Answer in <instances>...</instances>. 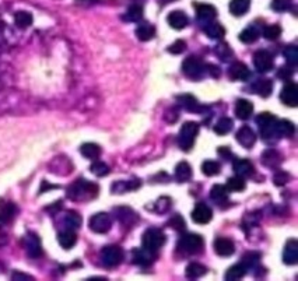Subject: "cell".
I'll list each match as a JSON object with an SVG mask.
<instances>
[{
    "instance_id": "6da1fadb",
    "label": "cell",
    "mask_w": 298,
    "mask_h": 281,
    "mask_svg": "<svg viewBox=\"0 0 298 281\" xmlns=\"http://www.w3.org/2000/svg\"><path fill=\"white\" fill-rule=\"evenodd\" d=\"M98 195V186L84 179L77 180L67 189V196L72 200H90Z\"/></svg>"
},
{
    "instance_id": "7a4b0ae2",
    "label": "cell",
    "mask_w": 298,
    "mask_h": 281,
    "mask_svg": "<svg viewBox=\"0 0 298 281\" xmlns=\"http://www.w3.org/2000/svg\"><path fill=\"white\" fill-rule=\"evenodd\" d=\"M277 122H279V119L269 112H262L261 115L256 118V123L261 129L262 137L267 142L276 140L277 136H280L279 130H277Z\"/></svg>"
},
{
    "instance_id": "3957f363",
    "label": "cell",
    "mask_w": 298,
    "mask_h": 281,
    "mask_svg": "<svg viewBox=\"0 0 298 281\" xmlns=\"http://www.w3.org/2000/svg\"><path fill=\"white\" fill-rule=\"evenodd\" d=\"M197 134H199V125L196 122H187L182 125L178 136V144L184 151H189L195 144Z\"/></svg>"
},
{
    "instance_id": "277c9868",
    "label": "cell",
    "mask_w": 298,
    "mask_h": 281,
    "mask_svg": "<svg viewBox=\"0 0 298 281\" xmlns=\"http://www.w3.org/2000/svg\"><path fill=\"white\" fill-rule=\"evenodd\" d=\"M203 246H204V241L197 233H185V235H182L179 242H178L179 250L189 253V255H195V253L202 252Z\"/></svg>"
},
{
    "instance_id": "5b68a950",
    "label": "cell",
    "mask_w": 298,
    "mask_h": 281,
    "mask_svg": "<svg viewBox=\"0 0 298 281\" xmlns=\"http://www.w3.org/2000/svg\"><path fill=\"white\" fill-rule=\"evenodd\" d=\"M182 72L189 79H202V76L206 72V64L203 63L202 59L196 58V56H189L182 63Z\"/></svg>"
},
{
    "instance_id": "8992f818",
    "label": "cell",
    "mask_w": 298,
    "mask_h": 281,
    "mask_svg": "<svg viewBox=\"0 0 298 281\" xmlns=\"http://www.w3.org/2000/svg\"><path fill=\"white\" fill-rule=\"evenodd\" d=\"M165 244L164 233L158 228H149L143 233V248L151 252H157Z\"/></svg>"
},
{
    "instance_id": "52a82bcc",
    "label": "cell",
    "mask_w": 298,
    "mask_h": 281,
    "mask_svg": "<svg viewBox=\"0 0 298 281\" xmlns=\"http://www.w3.org/2000/svg\"><path fill=\"white\" fill-rule=\"evenodd\" d=\"M123 260V250L117 245H108L101 250V262L107 267H117Z\"/></svg>"
},
{
    "instance_id": "ba28073f",
    "label": "cell",
    "mask_w": 298,
    "mask_h": 281,
    "mask_svg": "<svg viewBox=\"0 0 298 281\" xmlns=\"http://www.w3.org/2000/svg\"><path fill=\"white\" fill-rule=\"evenodd\" d=\"M112 218L108 213H97L88 221V227L93 232L107 233L111 229Z\"/></svg>"
},
{
    "instance_id": "9c48e42d",
    "label": "cell",
    "mask_w": 298,
    "mask_h": 281,
    "mask_svg": "<svg viewBox=\"0 0 298 281\" xmlns=\"http://www.w3.org/2000/svg\"><path fill=\"white\" fill-rule=\"evenodd\" d=\"M254 66L259 73H267L273 69V56L267 51H256L254 55Z\"/></svg>"
},
{
    "instance_id": "30bf717a",
    "label": "cell",
    "mask_w": 298,
    "mask_h": 281,
    "mask_svg": "<svg viewBox=\"0 0 298 281\" xmlns=\"http://www.w3.org/2000/svg\"><path fill=\"white\" fill-rule=\"evenodd\" d=\"M212 218H213V212L206 203H197L192 212V220L200 225L209 224L212 221Z\"/></svg>"
},
{
    "instance_id": "8fae6325",
    "label": "cell",
    "mask_w": 298,
    "mask_h": 281,
    "mask_svg": "<svg viewBox=\"0 0 298 281\" xmlns=\"http://www.w3.org/2000/svg\"><path fill=\"white\" fill-rule=\"evenodd\" d=\"M214 252L218 256H223V257H228L235 252V245L234 242L230 238H224V237H218L214 239Z\"/></svg>"
},
{
    "instance_id": "7c38bea8",
    "label": "cell",
    "mask_w": 298,
    "mask_h": 281,
    "mask_svg": "<svg viewBox=\"0 0 298 281\" xmlns=\"http://www.w3.org/2000/svg\"><path fill=\"white\" fill-rule=\"evenodd\" d=\"M280 100L284 105L287 106H297L298 104V88L294 83H288L287 85L283 87L282 92H280Z\"/></svg>"
},
{
    "instance_id": "4fadbf2b",
    "label": "cell",
    "mask_w": 298,
    "mask_h": 281,
    "mask_svg": "<svg viewBox=\"0 0 298 281\" xmlns=\"http://www.w3.org/2000/svg\"><path fill=\"white\" fill-rule=\"evenodd\" d=\"M230 79L234 81H246L250 77V70L242 62H234L228 69Z\"/></svg>"
},
{
    "instance_id": "5bb4252c",
    "label": "cell",
    "mask_w": 298,
    "mask_h": 281,
    "mask_svg": "<svg viewBox=\"0 0 298 281\" xmlns=\"http://www.w3.org/2000/svg\"><path fill=\"white\" fill-rule=\"evenodd\" d=\"M24 248L27 250L28 256L31 257H39L42 255V248H41V241L35 233H28L24 238Z\"/></svg>"
},
{
    "instance_id": "9a60e30c",
    "label": "cell",
    "mask_w": 298,
    "mask_h": 281,
    "mask_svg": "<svg viewBox=\"0 0 298 281\" xmlns=\"http://www.w3.org/2000/svg\"><path fill=\"white\" fill-rule=\"evenodd\" d=\"M235 137H237V142H238L242 147H245V149H252L256 142L255 132H254L249 126H246V125L242 126V128H240V130L237 132V136H235Z\"/></svg>"
},
{
    "instance_id": "2e32d148",
    "label": "cell",
    "mask_w": 298,
    "mask_h": 281,
    "mask_svg": "<svg viewBox=\"0 0 298 281\" xmlns=\"http://www.w3.org/2000/svg\"><path fill=\"white\" fill-rule=\"evenodd\" d=\"M283 262L288 266L297 265L298 262V242L295 239H290L284 246L283 252Z\"/></svg>"
},
{
    "instance_id": "e0dca14e",
    "label": "cell",
    "mask_w": 298,
    "mask_h": 281,
    "mask_svg": "<svg viewBox=\"0 0 298 281\" xmlns=\"http://www.w3.org/2000/svg\"><path fill=\"white\" fill-rule=\"evenodd\" d=\"M16 216V206L9 200L0 199V225L9 224Z\"/></svg>"
},
{
    "instance_id": "ac0fdd59",
    "label": "cell",
    "mask_w": 298,
    "mask_h": 281,
    "mask_svg": "<svg viewBox=\"0 0 298 281\" xmlns=\"http://www.w3.org/2000/svg\"><path fill=\"white\" fill-rule=\"evenodd\" d=\"M167 21L170 24L171 28H175V30H184L185 27H188L189 24V18L188 16L181 10L172 11L167 17Z\"/></svg>"
},
{
    "instance_id": "d6986e66",
    "label": "cell",
    "mask_w": 298,
    "mask_h": 281,
    "mask_svg": "<svg viewBox=\"0 0 298 281\" xmlns=\"http://www.w3.org/2000/svg\"><path fill=\"white\" fill-rule=\"evenodd\" d=\"M196 17L203 22L213 21L217 17V10L212 5H197L196 6Z\"/></svg>"
},
{
    "instance_id": "ffe728a7",
    "label": "cell",
    "mask_w": 298,
    "mask_h": 281,
    "mask_svg": "<svg viewBox=\"0 0 298 281\" xmlns=\"http://www.w3.org/2000/svg\"><path fill=\"white\" fill-rule=\"evenodd\" d=\"M283 162V155L277 150L269 149L262 154V164L269 168H277Z\"/></svg>"
},
{
    "instance_id": "44dd1931",
    "label": "cell",
    "mask_w": 298,
    "mask_h": 281,
    "mask_svg": "<svg viewBox=\"0 0 298 281\" xmlns=\"http://www.w3.org/2000/svg\"><path fill=\"white\" fill-rule=\"evenodd\" d=\"M117 212V218L123 224V225H128L132 227L136 221H137V214L128 207H119L115 210Z\"/></svg>"
},
{
    "instance_id": "7402d4cb",
    "label": "cell",
    "mask_w": 298,
    "mask_h": 281,
    "mask_svg": "<svg viewBox=\"0 0 298 281\" xmlns=\"http://www.w3.org/2000/svg\"><path fill=\"white\" fill-rule=\"evenodd\" d=\"M254 113V105L248 100H238L235 104V115L238 119L246 121Z\"/></svg>"
},
{
    "instance_id": "603a6c76",
    "label": "cell",
    "mask_w": 298,
    "mask_h": 281,
    "mask_svg": "<svg viewBox=\"0 0 298 281\" xmlns=\"http://www.w3.org/2000/svg\"><path fill=\"white\" fill-rule=\"evenodd\" d=\"M203 31L212 39H223L225 35V28L220 22L216 21L206 22V26L203 27Z\"/></svg>"
},
{
    "instance_id": "cb8c5ba5",
    "label": "cell",
    "mask_w": 298,
    "mask_h": 281,
    "mask_svg": "<svg viewBox=\"0 0 298 281\" xmlns=\"http://www.w3.org/2000/svg\"><path fill=\"white\" fill-rule=\"evenodd\" d=\"M234 171L235 174L238 176H241V178H248V176H250L254 174L255 168H254V165H252V162H250L249 159L241 158L235 159Z\"/></svg>"
},
{
    "instance_id": "d4e9b609",
    "label": "cell",
    "mask_w": 298,
    "mask_h": 281,
    "mask_svg": "<svg viewBox=\"0 0 298 281\" xmlns=\"http://www.w3.org/2000/svg\"><path fill=\"white\" fill-rule=\"evenodd\" d=\"M58 242L63 249H72L77 242V237H76L75 231L72 229H64L58 233Z\"/></svg>"
},
{
    "instance_id": "484cf974",
    "label": "cell",
    "mask_w": 298,
    "mask_h": 281,
    "mask_svg": "<svg viewBox=\"0 0 298 281\" xmlns=\"http://www.w3.org/2000/svg\"><path fill=\"white\" fill-rule=\"evenodd\" d=\"M133 262L139 266H149L154 262V252L147 249H136L133 252Z\"/></svg>"
},
{
    "instance_id": "4316f807",
    "label": "cell",
    "mask_w": 298,
    "mask_h": 281,
    "mask_svg": "<svg viewBox=\"0 0 298 281\" xmlns=\"http://www.w3.org/2000/svg\"><path fill=\"white\" fill-rule=\"evenodd\" d=\"M140 180L133 179V180H121V182H115L112 185V192L113 193H125V192H132L136 191L140 188Z\"/></svg>"
},
{
    "instance_id": "83f0119b",
    "label": "cell",
    "mask_w": 298,
    "mask_h": 281,
    "mask_svg": "<svg viewBox=\"0 0 298 281\" xmlns=\"http://www.w3.org/2000/svg\"><path fill=\"white\" fill-rule=\"evenodd\" d=\"M250 7L249 0H231L230 2V13L235 17L245 16Z\"/></svg>"
},
{
    "instance_id": "f1b7e54d",
    "label": "cell",
    "mask_w": 298,
    "mask_h": 281,
    "mask_svg": "<svg viewBox=\"0 0 298 281\" xmlns=\"http://www.w3.org/2000/svg\"><path fill=\"white\" fill-rule=\"evenodd\" d=\"M252 88H254V91L258 96L266 98V97L270 96L271 91H273V83L269 79H259L255 84L252 85Z\"/></svg>"
},
{
    "instance_id": "f546056e",
    "label": "cell",
    "mask_w": 298,
    "mask_h": 281,
    "mask_svg": "<svg viewBox=\"0 0 298 281\" xmlns=\"http://www.w3.org/2000/svg\"><path fill=\"white\" fill-rule=\"evenodd\" d=\"M136 35L140 41L143 42H147L150 39H153L155 35V28L149 22H143L136 28Z\"/></svg>"
},
{
    "instance_id": "4dcf8cb0",
    "label": "cell",
    "mask_w": 298,
    "mask_h": 281,
    "mask_svg": "<svg viewBox=\"0 0 298 281\" xmlns=\"http://www.w3.org/2000/svg\"><path fill=\"white\" fill-rule=\"evenodd\" d=\"M175 178L178 182H188L192 178V167L187 161H181L175 167Z\"/></svg>"
},
{
    "instance_id": "1f68e13d",
    "label": "cell",
    "mask_w": 298,
    "mask_h": 281,
    "mask_svg": "<svg viewBox=\"0 0 298 281\" xmlns=\"http://www.w3.org/2000/svg\"><path fill=\"white\" fill-rule=\"evenodd\" d=\"M81 223H83V220H81L80 214L76 212L66 213V216L63 218V224L66 229H72V231L80 228Z\"/></svg>"
},
{
    "instance_id": "d6a6232c",
    "label": "cell",
    "mask_w": 298,
    "mask_h": 281,
    "mask_svg": "<svg viewBox=\"0 0 298 281\" xmlns=\"http://www.w3.org/2000/svg\"><path fill=\"white\" fill-rule=\"evenodd\" d=\"M32 21H34V17H32L31 13H28V11H17L16 14H14V24H16L18 28H21V30H26L28 27H31Z\"/></svg>"
},
{
    "instance_id": "836d02e7",
    "label": "cell",
    "mask_w": 298,
    "mask_h": 281,
    "mask_svg": "<svg viewBox=\"0 0 298 281\" xmlns=\"http://www.w3.org/2000/svg\"><path fill=\"white\" fill-rule=\"evenodd\" d=\"M80 153L83 157L88 159H97L101 155V149L96 143H85L80 147Z\"/></svg>"
},
{
    "instance_id": "e575fe53",
    "label": "cell",
    "mask_w": 298,
    "mask_h": 281,
    "mask_svg": "<svg viewBox=\"0 0 298 281\" xmlns=\"http://www.w3.org/2000/svg\"><path fill=\"white\" fill-rule=\"evenodd\" d=\"M210 197L213 199L214 202L218 203V204L227 202V199H228V189H227V186L214 185L212 188V192H210Z\"/></svg>"
},
{
    "instance_id": "d590c367",
    "label": "cell",
    "mask_w": 298,
    "mask_h": 281,
    "mask_svg": "<svg viewBox=\"0 0 298 281\" xmlns=\"http://www.w3.org/2000/svg\"><path fill=\"white\" fill-rule=\"evenodd\" d=\"M246 267H245L242 263H238V265H234L230 267L227 273H225V280L234 281V280H241L242 277H245L246 274Z\"/></svg>"
},
{
    "instance_id": "8d00e7d4",
    "label": "cell",
    "mask_w": 298,
    "mask_h": 281,
    "mask_svg": "<svg viewBox=\"0 0 298 281\" xmlns=\"http://www.w3.org/2000/svg\"><path fill=\"white\" fill-rule=\"evenodd\" d=\"M176 100H178V102H179V105L184 106L187 111L196 112L197 109H199V102H197L196 98H195L193 96H191V94H184V96H179Z\"/></svg>"
},
{
    "instance_id": "74e56055",
    "label": "cell",
    "mask_w": 298,
    "mask_h": 281,
    "mask_svg": "<svg viewBox=\"0 0 298 281\" xmlns=\"http://www.w3.org/2000/svg\"><path fill=\"white\" fill-rule=\"evenodd\" d=\"M233 126H234L233 119H230V118H221L214 125V133H217L218 136H225V134H228L233 130Z\"/></svg>"
},
{
    "instance_id": "f35d334b",
    "label": "cell",
    "mask_w": 298,
    "mask_h": 281,
    "mask_svg": "<svg viewBox=\"0 0 298 281\" xmlns=\"http://www.w3.org/2000/svg\"><path fill=\"white\" fill-rule=\"evenodd\" d=\"M277 130H279V134L280 136H284V137H291L295 132V126L291 121H287V119H282L277 122Z\"/></svg>"
},
{
    "instance_id": "ab89813d",
    "label": "cell",
    "mask_w": 298,
    "mask_h": 281,
    "mask_svg": "<svg viewBox=\"0 0 298 281\" xmlns=\"http://www.w3.org/2000/svg\"><path fill=\"white\" fill-rule=\"evenodd\" d=\"M185 273L189 278H199L208 273V269H206V266L200 265V263H191V265H188Z\"/></svg>"
},
{
    "instance_id": "60d3db41",
    "label": "cell",
    "mask_w": 298,
    "mask_h": 281,
    "mask_svg": "<svg viewBox=\"0 0 298 281\" xmlns=\"http://www.w3.org/2000/svg\"><path fill=\"white\" fill-rule=\"evenodd\" d=\"M259 38V31L254 27H248L240 34V41L244 43H254Z\"/></svg>"
},
{
    "instance_id": "b9f144b4",
    "label": "cell",
    "mask_w": 298,
    "mask_h": 281,
    "mask_svg": "<svg viewBox=\"0 0 298 281\" xmlns=\"http://www.w3.org/2000/svg\"><path fill=\"white\" fill-rule=\"evenodd\" d=\"M143 18V9L139 5H133L129 7L126 10V14H125V20L132 22H137Z\"/></svg>"
},
{
    "instance_id": "7bdbcfd3",
    "label": "cell",
    "mask_w": 298,
    "mask_h": 281,
    "mask_svg": "<svg viewBox=\"0 0 298 281\" xmlns=\"http://www.w3.org/2000/svg\"><path fill=\"white\" fill-rule=\"evenodd\" d=\"M220 164L213 161V159H208V161H204L202 164V172L206 176H214L220 174Z\"/></svg>"
},
{
    "instance_id": "ee69618b",
    "label": "cell",
    "mask_w": 298,
    "mask_h": 281,
    "mask_svg": "<svg viewBox=\"0 0 298 281\" xmlns=\"http://www.w3.org/2000/svg\"><path fill=\"white\" fill-rule=\"evenodd\" d=\"M283 56L287 60L288 64L295 66L298 63V48L295 45H288L287 48L283 51Z\"/></svg>"
},
{
    "instance_id": "f6af8a7d",
    "label": "cell",
    "mask_w": 298,
    "mask_h": 281,
    "mask_svg": "<svg viewBox=\"0 0 298 281\" xmlns=\"http://www.w3.org/2000/svg\"><path fill=\"white\" fill-rule=\"evenodd\" d=\"M282 35V27L277 24H271V26H266L263 30V37L269 39V41H274Z\"/></svg>"
},
{
    "instance_id": "bcb514c9",
    "label": "cell",
    "mask_w": 298,
    "mask_h": 281,
    "mask_svg": "<svg viewBox=\"0 0 298 281\" xmlns=\"http://www.w3.org/2000/svg\"><path fill=\"white\" fill-rule=\"evenodd\" d=\"M245 180L244 178H241V176H234V178H230L228 180H227V189L228 191H233V192H241L244 191L245 189Z\"/></svg>"
},
{
    "instance_id": "7dc6e473",
    "label": "cell",
    "mask_w": 298,
    "mask_h": 281,
    "mask_svg": "<svg viewBox=\"0 0 298 281\" xmlns=\"http://www.w3.org/2000/svg\"><path fill=\"white\" fill-rule=\"evenodd\" d=\"M90 171L91 174H94L96 176H105L109 174V167L102 161H96L94 164H91Z\"/></svg>"
},
{
    "instance_id": "c3c4849f",
    "label": "cell",
    "mask_w": 298,
    "mask_h": 281,
    "mask_svg": "<svg viewBox=\"0 0 298 281\" xmlns=\"http://www.w3.org/2000/svg\"><path fill=\"white\" fill-rule=\"evenodd\" d=\"M259 260H261V253H258V252H248L242 257V265L248 269V267H254V266L258 265Z\"/></svg>"
},
{
    "instance_id": "681fc988",
    "label": "cell",
    "mask_w": 298,
    "mask_h": 281,
    "mask_svg": "<svg viewBox=\"0 0 298 281\" xmlns=\"http://www.w3.org/2000/svg\"><path fill=\"white\" fill-rule=\"evenodd\" d=\"M291 7H293V0H271V9L279 13L290 10Z\"/></svg>"
},
{
    "instance_id": "f907efd6",
    "label": "cell",
    "mask_w": 298,
    "mask_h": 281,
    "mask_svg": "<svg viewBox=\"0 0 298 281\" xmlns=\"http://www.w3.org/2000/svg\"><path fill=\"white\" fill-rule=\"evenodd\" d=\"M216 55H217L221 60L227 62V60L233 56V51H231V48H230L227 43H220V45L216 46Z\"/></svg>"
},
{
    "instance_id": "816d5d0a",
    "label": "cell",
    "mask_w": 298,
    "mask_h": 281,
    "mask_svg": "<svg viewBox=\"0 0 298 281\" xmlns=\"http://www.w3.org/2000/svg\"><path fill=\"white\" fill-rule=\"evenodd\" d=\"M185 49H187V42L182 39H178L168 46V52L174 53V55H181L182 52H185Z\"/></svg>"
},
{
    "instance_id": "f5cc1de1",
    "label": "cell",
    "mask_w": 298,
    "mask_h": 281,
    "mask_svg": "<svg viewBox=\"0 0 298 281\" xmlns=\"http://www.w3.org/2000/svg\"><path fill=\"white\" fill-rule=\"evenodd\" d=\"M170 207H171V199H168V197H161V199H158L157 203H155V212L163 214V213L168 212V210H170Z\"/></svg>"
},
{
    "instance_id": "db71d44e",
    "label": "cell",
    "mask_w": 298,
    "mask_h": 281,
    "mask_svg": "<svg viewBox=\"0 0 298 281\" xmlns=\"http://www.w3.org/2000/svg\"><path fill=\"white\" fill-rule=\"evenodd\" d=\"M172 227V228H175L176 231H184L185 229V220L179 216V214H175L174 217L171 218L170 220V223H168Z\"/></svg>"
},
{
    "instance_id": "11a10c76",
    "label": "cell",
    "mask_w": 298,
    "mask_h": 281,
    "mask_svg": "<svg viewBox=\"0 0 298 281\" xmlns=\"http://www.w3.org/2000/svg\"><path fill=\"white\" fill-rule=\"evenodd\" d=\"M290 180V174L284 172V171H279L276 172V175L273 176V182L277 186H284Z\"/></svg>"
},
{
    "instance_id": "9f6ffc18",
    "label": "cell",
    "mask_w": 298,
    "mask_h": 281,
    "mask_svg": "<svg viewBox=\"0 0 298 281\" xmlns=\"http://www.w3.org/2000/svg\"><path fill=\"white\" fill-rule=\"evenodd\" d=\"M293 76V70L290 67H280V70L277 72V77L282 80H290Z\"/></svg>"
},
{
    "instance_id": "6f0895ef",
    "label": "cell",
    "mask_w": 298,
    "mask_h": 281,
    "mask_svg": "<svg viewBox=\"0 0 298 281\" xmlns=\"http://www.w3.org/2000/svg\"><path fill=\"white\" fill-rule=\"evenodd\" d=\"M98 0H76V5L83 6V7H87V6L96 5Z\"/></svg>"
},
{
    "instance_id": "680465c9",
    "label": "cell",
    "mask_w": 298,
    "mask_h": 281,
    "mask_svg": "<svg viewBox=\"0 0 298 281\" xmlns=\"http://www.w3.org/2000/svg\"><path fill=\"white\" fill-rule=\"evenodd\" d=\"M218 154H220V155H223L225 159H230L228 157H231V155H233V153H231V151H230L227 147H220V149H218Z\"/></svg>"
},
{
    "instance_id": "91938a15",
    "label": "cell",
    "mask_w": 298,
    "mask_h": 281,
    "mask_svg": "<svg viewBox=\"0 0 298 281\" xmlns=\"http://www.w3.org/2000/svg\"><path fill=\"white\" fill-rule=\"evenodd\" d=\"M13 278H32V277L27 276V274H21V273H14V274H13Z\"/></svg>"
}]
</instances>
